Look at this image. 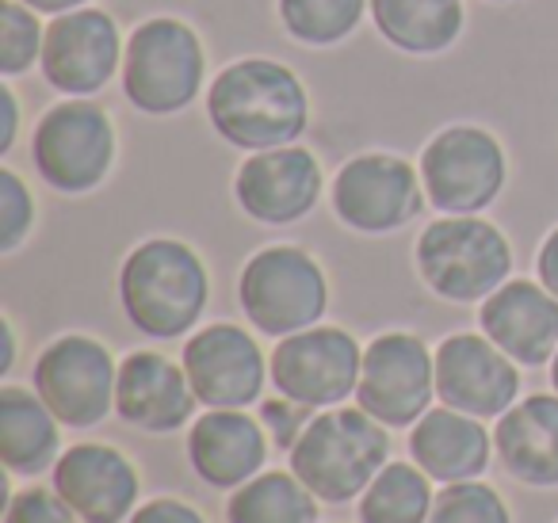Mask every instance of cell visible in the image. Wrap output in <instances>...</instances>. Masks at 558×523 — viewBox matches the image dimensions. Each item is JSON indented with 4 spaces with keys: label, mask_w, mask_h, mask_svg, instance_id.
<instances>
[{
    "label": "cell",
    "mask_w": 558,
    "mask_h": 523,
    "mask_svg": "<svg viewBox=\"0 0 558 523\" xmlns=\"http://www.w3.org/2000/svg\"><path fill=\"white\" fill-rule=\"evenodd\" d=\"M550 386H555V393H558V352H555V360H550Z\"/></svg>",
    "instance_id": "obj_38"
},
{
    "label": "cell",
    "mask_w": 558,
    "mask_h": 523,
    "mask_svg": "<svg viewBox=\"0 0 558 523\" xmlns=\"http://www.w3.org/2000/svg\"><path fill=\"white\" fill-rule=\"evenodd\" d=\"M436 352L413 332H383L364 348L356 405L387 428H413L433 409Z\"/></svg>",
    "instance_id": "obj_11"
},
{
    "label": "cell",
    "mask_w": 558,
    "mask_h": 523,
    "mask_svg": "<svg viewBox=\"0 0 558 523\" xmlns=\"http://www.w3.org/2000/svg\"><path fill=\"white\" fill-rule=\"evenodd\" d=\"M230 523H318V497L295 474L271 470L233 489L226 500Z\"/></svg>",
    "instance_id": "obj_25"
},
{
    "label": "cell",
    "mask_w": 558,
    "mask_h": 523,
    "mask_svg": "<svg viewBox=\"0 0 558 523\" xmlns=\"http://www.w3.org/2000/svg\"><path fill=\"white\" fill-rule=\"evenodd\" d=\"M4 523H85L62 497L58 489H20L9 497V508H4Z\"/></svg>",
    "instance_id": "obj_31"
},
{
    "label": "cell",
    "mask_w": 558,
    "mask_h": 523,
    "mask_svg": "<svg viewBox=\"0 0 558 523\" xmlns=\"http://www.w3.org/2000/svg\"><path fill=\"white\" fill-rule=\"evenodd\" d=\"M123 54L126 47L119 24L104 9L88 4V9L65 12V16H54V24H47L39 70L54 93L88 100L116 81Z\"/></svg>",
    "instance_id": "obj_13"
},
{
    "label": "cell",
    "mask_w": 558,
    "mask_h": 523,
    "mask_svg": "<svg viewBox=\"0 0 558 523\" xmlns=\"http://www.w3.org/2000/svg\"><path fill=\"white\" fill-rule=\"evenodd\" d=\"M207 119L241 154L295 146L311 126V96L299 73L271 58H241L207 88Z\"/></svg>",
    "instance_id": "obj_1"
},
{
    "label": "cell",
    "mask_w": 558,
    "mask_h": 523,
    "mask_svg": "<svg viewBox=\"0 0 558 523\" xmlns=\"http://www.w3.org/2000/svg\"><path fill=\"white\" fill-rule=\"evenodd\" d=\"M311 421H314L311 405H303V401H291V398H283V393L260 401V424H264V431L276 439L279 451H291Z\"/></svg>",
    "instance_id": "obj_32"
},
{
    "label": "cell",
    "mask_w": 558,
    "mask_h": 523,
    "mask_svg": "<svg viewBox=\"0 0 558 523\" xmlns=\"http://www.w3.org/2000/svg\"><path fill=\"white\" fill-rule=\"evenodd\" d=\"M195 405L199 398L187 382L184 363H172L161 352H131L119 363L116 413L131 428L169 436L192 421Z\"/></svg>",
    "instance_id": "obj_18"
},
{
    "label": "cell",
    "mask_w": 558,
    "mask_h": 523,
    "mask_svg": "<svg viewBox=\"0 0 558 523\" xmlns=\"http://www.w3.org/2000/svg\"><path fill=\"white\" fill-rule=\"evenodd\" d=\"M210 299L207 264L177 238H149L119 268V302L142 337L177 340L195 329Z\"/></svg>",
    "instance_id": "obj_2"
},
{
    "label": "cell",
    "mask_w": 558,
    "mask_h": 523,
    "mask_svg": "<svg viewBox=\"0 0 558 523\" xmlns=\"http://www.w3.org/2000/svg\"><path fill=\"white\" fill-rule=\"evenodd\" d=\"M32 161L43 184L62 195H85L108 180L116 165V123L93 100H70L47 108L32 134Z\"/></svg>",
    "instance_id": "obj_7"
},
{
    "label": "cell",
    "mask_w": 558,
    "mask_h": 523,
    "mask_svg": "<svg viewBox=\"0 0 558 523\" xmlns=\"http://www.w3.org/2000/svg\"><path fill=\"white\" fill-rule=\"evenodd\" d=\"M0 154H9L16 146V126H20V104L12 85H0Z\"/></svg>",
    "instance_id": "obj_35"
},
{
    "label": "cell",
    "mask_w": 558,
    "mask_h": 523,
    "mask_svg": "<svg viewBox=\"0 0 558 523\" xmlns=\"http://www.w3.org/2000/svg\"><path fill=\"white\" fill-rule=\"evenodd\" d=\"M489 4H512V0H489Z\"/></svg>",
    "instance_id": "obj_39"
},
{
    "label": "cell",
    "mask_w": 558,
    "mask_h": 523,
    "mask_svg": "<svg viewBox=\"0 0 558 523\" xmlns=\"http://www.w3.org/2000/svg\"><path fill=\"white\" fill-rule=\"evenodd\" d=\"M535 276L558 299V230L547 233V241L539 245V256H535Z\"/></svg>",
    "instance_id": "obj_34"
},
{
    "label": "cell",
    "mask_w": 558,
    "mask_h": 523,
    "mask_svg": "<svg viewBox=\"0 0 558 523\" xmlns=\"http://www.w3.org/2000/svg\"><path fill=\"white\" fill-rule=\"evenodd\" d=\"M131 523H207L192 504L184 500H172V497H161V500H149V504L134 508Z\"/></svg>",
    "instance_id": "obj_33"
},
{
    "label": "cell",
    "mask_w": 558,
    "mask_h": 523,
    "mask_svg": "<svg viewBox=\"0 0 558 523\" xmlns=\"http://www.w3.org/2000/svg\"><path fill=\"white\" fill-rule=\"evenodd\" d=\"M0 332H4V355H0V375H9L12 363H16V332H12L9 321H0Z\"/></svg>",
    "instance_id": "obj_37"
},
{
    "label": "cell",
    "mask_w": 558,
    "mask_h": 523,
    "mask_svg": "<svg viewBox=\"0 0 558 523\" xmlns=\"http://www.w3.org/2000/svg\"><path fill=\"white\" fill-rule=\"evenodd\" d=\"M463 0H372V24L402 54H444L463 35Z\"/></svg>",
    "instance_id": "obj_24"
},
{
    "label": "cell",
    "mask_w": 558,
    "mask_h": 523,
    "mask_svg": "<svg viewBox=\"0 0 558 523\" xmlns=\"http://www.w3.org/2000/svg\"><path fill=\"white\" fill-rule=\"evenodd\" d=\"M279 24L303 47H337L360 24L372 0H276Z\"/></svg>",
    "instance_id": "obj_27"
},
{
    "label": "cell",
    "mask_w": 558,
    "mask_h": 523,
    "mask_svg": "<svg viewBox=\"0 0 558 523\" xmlns=\"http://www.w3.org/2000/svg\"><path fill=\"white\" fill-rule=\"evenodd\" d=\"M433 477L417 462H387L360 497V523H428Z\"/></svg>",
    "instance_id": "obj_26"
},
{
    "label": "cell",
    "mask_w": 558,
    "mask_h": 523,
    "mask_svg": "<svg viewBox=\"0 0 558 523\" xmlns=\"http://www.w3.org/2000/svg\"><path fill=\"white\" fill-rule=\"evenodd\" d=\"M428 523H512L505 500L497 497V489L474 482H456L444 485V492L436 497Z\"/></svg>",
    "instance_id": "obj_29"
},
{
    "label": "cell",
    "mask_w": 558,
    "mask_h": 523,
    "mask_svg": "<svg viewBox=\"0 0 558 523\" xmlns=\"http://www.w3.org/2000/svg\"><path fill=\"white\" fill-rule=\"evenodd\" d=\"M54 489L85 523H123L138 504V470L108 443H73L54 462Z\"/></svg>",
    "instance_id": "obj_17"
},
{
    "label": "cell",
    "mask_w": 558,
    "mask_h": 523,
    "mask_svg": "<svg viewBox=\"0 0 558 523\" xmlns=\"http://www.w3.org/2000/svg\"><path fill=\"white\" fill-rule=\"evenodd\" d=\"M268 370L276 393L303 401L311 409H333L356 393L360 370H364V348L349 329L314 325V329L291 332L279 340Z\"/></svg>",
    "instance_id": "obj_10"
},
{
    "label": "cell",
    "mask_w": 558,
    "mask_h": 523,
    "mask_svg": "<svg viewBox=\"0 0 558 523\" xmlns=\"http://www.w3.org/2000/svg\"><path fill=\"white\" fill-rule=\"evenodd\" d=\"M425 199L421 169L395 154H360L333 180V215L367 238L410 226L425 210Z\"/></svg>",
    "instance_id": "obj_12"
},
{
    "label": "cell",
    "mask_w": 558,
    "mask_h": 523,
    "mask_svg": "<svg viewBox=\"0 0 558 523\" xmlns=\"http://www.w3.org/2000/svg\"><path fill=\"white\" fill-rule=\"evenodd\" d=\"M436 398L466 416H505L520 398V363L486 332H456L436 348Z\"/></svg>",
    "instance_id": "obj_14"
},
{
    "label": "cell",
    "mask_w": 558,
    "mask_h": 523,
    "mask_svg": "<svg viewBox=\"0 0 558 523\" xmlns=\"http://www.w3.org/2000/svg\"><path fill=\"white\" fill-rule=\"evenodd\" d=\"M322 165L306 146L248 154L233 177L238 207L260 226L303 222L322 199Z\"/></svg>",
    "instance_id": "obj_15"
},
{
    "label": "cell",
    "mask_w": 558,
    "mask_h": 523,
    "mask_svg": "<svg viewBox=\"0 0 558 523\" xmlns=\"http://www.w3.org/2000/svg\"><path fill=\"white\" fill-rule=\"evenodd\" d=\"M238 302L245 321L271 340L314 329L329 309L322 264L299 245H268L241 268Z\"/></svg>",
    "instance_id": "obj_6"
},
{
    "label": "cell",
    "mask_w": 558,
    "mask_h": 523,
    "mask_svg": "<svg viewBox=\"0 0 558 523\" xmlns=\"http://www.w3.org/2000/svg\"><path fill=\"white\" fill-rule=\"evenodd\" d=\"M494 451L517 482L535 489L558 485V393H532L497 416Z\"/></svg>",
    "instance_id": "obj_21"
},
{
    "label": "cell",
    "mask_w": 558,
    "mask_h": 523,
    "mask_svg": "<svg viewBox=\"0 0 558 523\" xmlns=\"http://www.w3.org/2000/svg\"><path fill=\"white\" fill-rule=\"evenodd\" d=\"M24 4L39 12V16H65V12L88 9V0H24Z\"/></svg>",
    "instance_id": "obj_36"
},
{
    "label": "cell",
    "mask_w": 558,
    "mask_h": 523,
    "mask_svg": "<svg viewBox=\"0 0 558 523\" xmlns=\"http://www.w3.org/2000/svg\"><path fill=\"white\" fill-rule=\"evenodd\" d=\"M62 421L35 390L4 386L0 390V459L16 477H35L62 459Z\"/></svg>",
    "instance_id": "obj_23"
},
{
    "label": "cell",
    "mask_w": 558,
    "mask_h": 523,
    "mask_svg": "<svg viewBox=\"0 0 558 523\" xmlns=\"http://www.w3.org/2000/svg\"><path fill=\"white\" fill-rule=\"evenodd\" d=\"M119 363L93 337L50 340L32 370V390L50 405L62 428H96L116 409Z\"/></svg>",
    "instance_id": "obj_9"
},
{
    "label": "cell",
    "mask_w": 558,
    "mask_h": 523,
    "mask_svg": "<svg viewBox=\"0 0 558 523\" xmlns=\"http://www.w3.org/2000/svg\"><path fill=\"white\" fill-rule=\"evenodd\" d=\"M291 474L326 504L364 497L390 459V431L364 409H341L318 413L299 443L291 447Z\"/></svg>",
    "instance_id": "obj_3"
},
{
    "label": "cell",
    "mask_w": 558,
    "mask_h": 523,
    "mask_svg": "<svg viewBox=\"0 0 558 523\" xmlns=\"http://www.w3.org/2000/svg\"><path fill=\"white\" fill-rule=\"evenodd\" d=\"M207 81L203 42L184 20L157 16L131 32L123 54V96L142 115H177L192 108Z\"/></svg>",
    "instance_id": "obj_5"
},
{
    "label": "cell",
    "mask_w": 558,
    "mask_h": 523,
    "mask_svg": "<svg viewBox=\"0 0 558 523\" xmlns=\"http://www.w3.org/2000/svg\"><path fill=\"white\" fill-rule=\"evenodd\" d=\"M268 459V431L245 409H210L187 428V462L215 489H238Z\"/></svg>",
    "instance_id": "obj_20"
},
{
    "label": "cell",
    "mask_w": 558,
    "mask_h": 523,
    "mask_svg": "<svg viewBox=\"0 0 558 523\" xmlns=\"http://www.w3.org/2000/svg\"><path fill=\"white\" fill-rule=\"evenodd\" d=\"M421 184L440 215H482L505 187V149L482 126H448L421 149Z\"/></svg>",
    "instance_id": "obj_8"
},
{
    "label": "cell",
    "mask_w": 558,
    "mask_h": 523,
    "mask_svg": "<svg viewBox=\"0 0 558 523\" xmlns=\"http://www.w3.org/2000/svg\"><path fill=\"white\" fill-rule=\"evenodd\" d=\"M478 325L520 367H543L558 352V299L532 279L501 283L478 309Z\"/></svg>",
    "instance_id": "obj_19"
},
{
    "label": "cell",
    "mask_w": 558,
    "mask_h": 523,
    "mask_svg": "<svg viewBox=\"0 0 558 523\" xmlns=\"http://www.w3.org/2000/svg\"><path fill=\"white\" fill-rule=\"evenodd\" d=\"M47 27L39 24V12L27 9L24 0L0 4V77H20L32 65L43 62Z\"/></svg>",
    "instance_id": "obj_28"
},
{
    "label": "cell",
    "mask_w": 558,
    "mask_h": 523,
    "mask_svg": "<svg viewBox=\"0 0 558 523\" xmlns=\"http://www.w3.org/2000/svg\"><path fill=\"white\" fill-rule=\"evenodd\" d=\"M417 276L444 302H486L509 283L512 248L494 222L478 215H444L428 222L413 248Z\"/></svg>",
    "instance_id": "obj_4"
},
{
    "label": "cell",
    "mask_w": 558,
    "mask_h": 523,
    "mask_svg": "<svg viewBox=\"0 0 558 523\" xmlns=\"http://www.w3.org/2000/svg\"><path fill=\"white\" fill-rule=\"evenodd\" d=\"M489 431L459 409H428L410 431V454L433 482H474L489 466Z\"/></svg>",
    "instance_id": "obj_22"
},
{
    "label": "cell",
    "mask_w": 558,
    "mask_h": 523,
    "mask_svg": "<svg viewBox=\"0 0 558 523\" xmlns=\"http://www.w3.org/2000/svg\"><path fill=\"white\" fill-rule=\"evenodd\" d=\"M35 226V199L20 172L0 169V253H16Z\"/></svg>",
    "instance_id": "obj_30"
},
{
    "label": "cell",
    "mask_w": 558,
    "mask_h": 523,
    "mask_svg": "<svg viewBox=\"0 0 558 523\" xmlns=\"http://www.w3.org/2000/svg\"><path fill=\"white\" fill-rule=\"evenodd\" d=\"M184 370L199 405L207 409H248L271 375L264 352L241 325L218 321L192 332L184 344Z\"/></svg>",
    "instance_id": "obj_16"
}]
</instances>
